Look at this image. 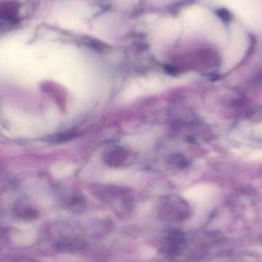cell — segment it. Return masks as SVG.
<instances>
[{"label":"cell","mask_w":262,"mask_h":262,"mask_svg":"<svg viewBox=\"0 0 262 262\" xmlns=\"http://www.w3.org/2000/svg\"><path fill=\"white\" fill-rule=\"evenodd\" d=\"M85 245L86 244L82 240L69 239L57 243L55 247L58 250L68 252V251L79 250L84 248Z\"/></svg>","instance_id":"obj_2"},{"label":"cell","mask_w":262,"mask_h":262,"mask_svg":"<svg viewBox=\"0 0 262 262\" xmlns=\"http://www.w3.org/2000/svg\"><path fill=\"white\" fill-rule=\"evenodd\" d=\"M254 132L255 134L258 137H262V123L261 124H256L254 127Z\"/></svg>","instance_id":"obj_3"},{"label":"cell","mask_w":262,"mask_h":262,"mask_svg":"<svg viewBox=\"0 0 262 262\" xmlns=\"http://www.w3.org/2000/svg\"><path fill=\"white\" fill-rule=\"evenodd\" d=\"M216 189L209 185H196L189 188L185 196L195 204L205 205L210 202L216 195Z\"/></svg>","instance_id":"obj_1"}]
</instances>
